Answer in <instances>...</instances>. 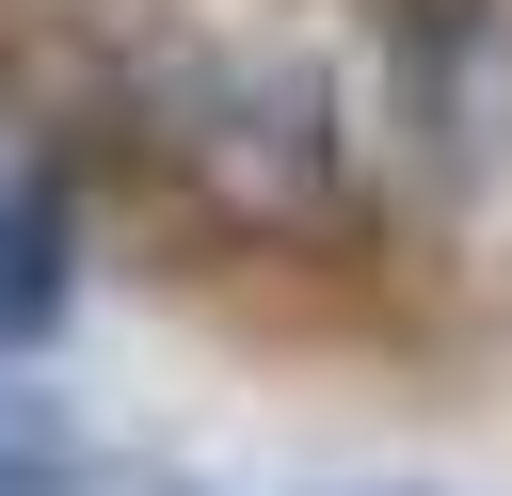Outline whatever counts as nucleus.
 <instances>
[]
</instances>
